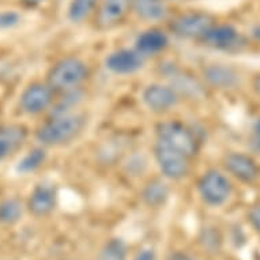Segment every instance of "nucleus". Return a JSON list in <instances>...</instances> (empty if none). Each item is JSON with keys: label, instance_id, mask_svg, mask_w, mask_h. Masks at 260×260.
I'll return each mask as SVG.
<instances>
[{"label": "nucleus", "instance_id": "f257e3e1", "mask_svg": "<svg viewBox=\"0 0 260 260\" xmlns=\"http://www.w3.org/2000/svg\"><path fill=\"white\" fill-rule=\"evenodd\" d=\"M85 127V115L67 112L53 116L51 120L43 124L36 134V138L41 145L48 147L63 146L77 139L83 133Z\"/></svg>", "mask_w": 260, "mask_h": 260}, {"label": "nucleus", "instance_id": "f03ea898", "mask_svg": "<svg viewBox=\"0 0 260 260\" xmlns=\"http://www.w3.org/2000/svg\"><path fill=\"white\" fill-rule=\"evenodd\" d=\"M89 77L85 61L78 57H64L52 66L47 75V83L53 91L73 93L77 91Z\"/></svg>", "mask_w": 260, "mask_h": 260}, {"label": "nucleus", "instance_id": "7ed1b4c3", "mask_svg": "<svg viewBox=\"0 0 260 260\" xmlns=\"http://www.w3.org/2000/svg\"><path fill=\"white\" fill-rule=\"evenodd\" d=\"M154 158L161 173L167 179L181 180L187 177L191 169V158L161 139H155Z\"/></svg>", "mask_w": 260, "mask_h": 260}, {"label": "nucleus", "instance_id": "20e7f679", "mask_svg": "<svg viewBox=\"0 0 260 260\" xmlns=\"http://www.w3.org/2000/svg\"><path fill=\"white\" fill-rule=\"evenodd\" d=\"M157 139H161L187 157H195L199 151V143L191 128L180 121H165L157 127Z\"/></svg>", "mask_w": 260, "mask_h": 260}, {"label": "nucleus", "instance_id": "39448f33", "mask_svg": "<svg viewBox=\"0 0 260 260\" xmlns=\"http://www.w3.org/2000/svg\"><path fill=\"white\" fill-rule=\"evenodd\" d=\"M214 25V18L209 13L189 11L176 17L169 29L179 39L201 40Z\"/></svg>", "mask_w": 260, "mask_h": 260}, {"label": "nucleus", "instance_id": "423d86ee", "mask_svg": "<svg viewBox=\"0 0 260 260\" xmlns=\"http://www.w3.org/2000/svg\"><path fill=\"white\" fill-rule=\"evenodd\" d=\"M198 191L205 203L221 206L231 197L232 184L221 172L209 171L203 173L198 181Z\"/></svg>", "mask_w": 260, "mask_h": 260}, {"label": "nucleus", "instance_id": "0eeeda50", "mask_svg": "<svg viewBox=\"0 0 260 260\" xmlns=\"http://www.w3.org/2000/svg\"><path fill=\"white\" fill-rule=\"evenodd\" d=\"M180 95L169 85L153 83L146 86L142 93V101L154 113H165L177 105Z\"/></svg>", "mask_w": 260, "mask_h": 260}, {"label": "nucleus", "instance_id": "6e6552de", "mask_svg": "<svg viewBox=\"0 0 260 260\" xmlns=\"http://www.w3.org/2000/svg\"><path fill=\"white\" fill-rule=\"evenodd\" d=\"M53 90L48 83H31L23 90L19 99V107L27 115H39L47 111L53 103Z\"/></svg>", "mask_w": 260, "mask_h": 260}, {"label": "nucleus", "instance_id": "1a4fd4ad", "mask_svg": "<svg viewBox=\"0 0 260 260\" xmlns=\"http://www.w3.org/2000/svg\"><path fill=\"white\" fill-rule=\"evenodd\" d=\"M146 57L139 52L128 48H121L111 52L105 59V67L115 75H131L143 69Z\"/></svg>", "mask_w": 260, "mask_h": 260}, {"label": "nucleus", "instance_id": "9d476101", "mask_svg": "<svg viewBox=\"0 0 260 260\" xmlns=\"http://www.w3.org/2000/svg\"><path fill=\"white\" fill-rule=\"evenodd\" d=\"M133 0H101L95 11V25L101 30L115 27L131 11Z\"/></svg>", "mask_w": 260, "mask_h": 260}, {"label": "nucleus", "instance_id": "9b49d317", "mask_svg": "<svg viewBox=\"0 0 260 260\" xmlns=\"http://www.w3.org/2000/svg\"><path fill=\"white\" fill-rule=\"evenodd\" d=\"M226 171L244 183H252L259 177V167L255 159L241 153L228 154L223 159Z\"/></svg>", "mask_w": 260, "mask_h": 260}, {"label": "nucleus", "instance_id": "f8f14e48", "mask_svg": "<svg viewBox=\"0 0 260 260\" xmlns=\"http://www.w3.org/2000/svg\"><path fill=\"white\" fill-rule=\"evenodd\" d=\"M203 78L215 89H233L240 82L239 73L233 67L219 63L206 66L203 69Z\"/></svg>", "mask_w": 260, "mask_h": 260}, {"label": "nucleus", "instance_id": "ddd939ff", "mask_svg": "<svg viewBox=\"0 0 260 260\" xmlns=\"http://www.w3.org/2000/svg\"><path fill=\"white\" fill-rule=\"evenodd\" d=\"M201 41L214 49L228 51V49H233L239 45L240 35L239 31L231 25H214L202 37Z\"/></svg>", "mask_w": 260, "mask_h": 260}, {"label": "nucleus", "instance_id": "4468645a", "mask_svg": "<svg viewBox=\"0 0 260 260\" xmlns=\"http://www.w3.org/2000/svg\"><path fill=\"white\" fill-rule=\"evenodd\" d=\"M27 131L21 124H7L0 127V162L17 153L25 143Z\"/></svg>", "mask_w": 260, "mask_h": 260}, {"label": "nucleus", "instance_id": "2eb2a0df", "mask_svg": "<svg viewBox=\"0 0 260 260\" xmlns=\"http://www.w3.org/2000/svg\"><path fill=\"white\" fill-rule=\"evenodd\" d=\"M57 202V192L52 184H39L30 193L27 207L30 213L37 217H44L55 209Z\"/></svg>", "mask_w": 260, "mask_h": 260}, {"label": "nucleus", "instance_id": "dca6fc26", "mask_svg": "<svg viewBox=\"0 0 260 260\" xmlns=\"http://www.w3.org/2000/svg\"><path fill=\"white\" fill-rule=\"evenodd\" d=\"M169 44V39L165 31L151 27L145 31H142L141 35L137 37L135 41V49L145 57L147 56L158 55L159 52L165 51V48Z\"/></svg>", "mask_w": 260, "mask_h": 260}, {"label": "nucleus", "instance_id": "f3484780", "mask_svg": "<svg viewBox=\"0 0 260 260\" xmlns=\"http://www.w3.org/2000/svg\"><path fill=\"white\" fill-rule=\"evenodd\" d=\"M165 75H167V79H169V83H171L169 86H172L179 95L183 94V95H187L188 99L193 100L203 97L205 94L203 87L191 75H187L183 71L173 69V67H171L169 71H165Z\"/></svg>", "mask_w": 260, "mask_h": 260}, {"label": "nucleus", "instance_id": "a211bd4d", "mask_svg": "<svg viewBox=\"0 0 260 260\" xmlns=\"http://www.w3.org/2000/svg\"><path fill=\"white\" fill-rule=\"evenodd\" d=\"M133 13L143 22H159L168 15L167 0H133Z\"/></svg>", "mask_w": 260, "mask_h": 260}, {"label": "nucleus", "instance_id": "6ab92c4d", "mask_svg": "<svg viewBox=\"0 0 260 260\" xmlns=\"http://www.w3.org/2000/svg\"><path fill=\"white\" fill-rule=\"evenodd\" d=\"M100 2L101 0H71L69 10H67V17H69L70 22L78 25V23L86 21L91 14L95 13V10L99 9Z\"/></svg>", "mask_w": 260, "mask_h": 260}, {"label": "nucleus", "instance_id": "aec40b11", "mask_svg": "<svg viewBox=\"0 0 260 260\" xmlns=\"http://www.w3.org/2000/svg\"><path fill=\"white\" fill-rule=\"evenodd\" d=\"M168 193L169 192H168L167 184H164L159 180H153L143 189V199L151 207H157V206L164 205V202L167 201Z\"/></svg>", "mask_w": 260, "mask_h": 260}, {"label": "nucleus", "instance_id": "412c9836", "mask_svg": "<svg viewBox=\"0 0 260 260\" xmlns=\"http://www.w3.org/2000/svg\"><path fill=\"white\" fill-rule=\"evenodd\" d=\"M47 159V153L44 149H33L31 151L26 154L25 157L22 158L19 164H18L17 171L19 173L27 175L31 172L37 171L44 162Z\"/></svg>", "mask_w": 260, "mask_h": 260}, {"label": "nucleus", "instance_id": "4be33fe9", "mask_svg": "<svg viewBox=\"0 0 260 260\" xmlns=\"http://www.w3.org/2000/svg\"><path fill=\"white\" fill-rule=\"evenodd\" d=\"M22 215V203L18 199H7L0 203V223H14Z\"/></svg>", "mask_w": 260, "mask_h": 260}, {"label": "nucleus", "instance_id": "5701e85b", "mask_svg": "<svg viewBox=\"0 0 260 260\" xmlns=\"http://www.w3.org/2000/svg\"><path fill=\"white\" fill-rule=\"evenodd\" d=\"M127 249L120 239H113L108 241L104 247L100 260H125Z\"/></svg>", "mask_w": 260, "mask_h": 260}, {"label": "nucleus", "instance_id": "b1692460", "mask_svg": "<svg viewBox=\"0 0 260 260\" xmlns=\"http://www.w3.org/2000/svg\"><path fill=\"white\" fill-rule=\"evenodd\" d=\"M21 14L14 10H3L0 11V30L13 29L21 23Z\"/></svg>", "mask_w": 260, "mask_h": 260}, {"label": "nucleus", "instance_id": "393cba45", "mask_svg": "<svg viewBox=\"0 0 260 260\" xmlns=\"http://www.w3.org/2000/svg\"><path fill=\"white\" fill-rule=\"evenodd\" d=\"M249 221L253 225L256 231L260 233V207H255V209L251 210L249 213Z\"/></svg>", "mask_w": 260, "mask_h": 260}, {"label": "nucleus", "instance_id": "a878e982", "mask_svg": "<svg viewBox=\"0 0 260 260\" xmlns=\"http://www.w3.org/2000/svg\"><path fill=\"white\" fill-rule=\"evenodd\" d=\"M135 260H155V256H154V252L150 251V249H145L138 253V256L135 257Z\"/></svg>", "mask_w": 260, "mask_h": 260}, {"label": "nucleus", "instance_id": "bb28decb", "mask_svg": "<svg viewBox=\"0 0 260 260\" xmlns=\"http://www.w3.org/2000/svg\"><path fill=\"white\" fill-rule=\"evenodd\" d=\"M47 0H21V3L25 7H37V6L43 5Z\"/></svg>", "mask_w": 260, "mask_h": 260}, {"label": "nucleus", "instance_id": "cd10ccee", "mask_svg": "<svg viewBox=\"0 0 260 260\" xmlns=\"http://www.w3.org/2000/svg\"><path fill=\"white\" fill-rule=\"evenodd\" d=\"M253 86H255V90L257 91V94L260 95V74L255 78V83H253Z\"/></svg>", "mask_w": 260, "mask_h": 260}, {"label": "nucleus", "instance_id": "c85d7f7f", "mask_svg": "<svg viewBox=\"0 0 260 260\" xmlns=\"http://www.w3.org/2000/svg\"><path fill=\"white\" fill-rule=\"evenodd\" d=\"M172 260H188L187 259V256H184V255H176L172 257Z\"/></svg>", "mask_w": 260, "mask_h": 260}, {"label": "nucleus", "instance_id": "c756f323", "mask_svg": "<svg viewBox=\"0 0 260 260\" xmlns=\"http://www.w3.org/2000/svg\"><path fill=\"white\" fill-rule=\"evenodd\" d=\"M167 2H168V0H167ZM173 2H175V0H173Z\"/></svg>", "mask_w": 260, "mask_h": 260}]
</instances>
